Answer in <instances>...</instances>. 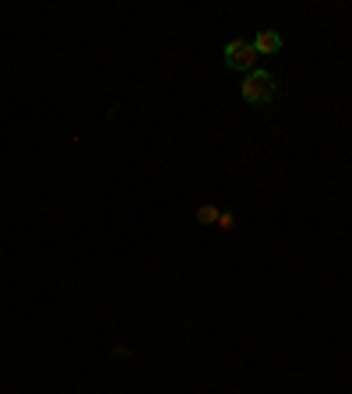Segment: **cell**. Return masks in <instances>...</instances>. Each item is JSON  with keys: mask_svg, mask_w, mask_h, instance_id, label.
<instances>
[{"mask_svg": "<svg viewBox=\"0 0 352 394\" xmlns=\"http://www.w3.org/2000/svg\"><path fill=\"white\" fill-rule=\"evenodd\" d=\"M240 96H243V103H250V106H264V103H271V96H275V78H271L268 71H257V67H254V71L243 78Z\"/></svg>", "mask_w": 352, "mask_h": 394, "instance_id": "obj_1", "label": "cell"}, {"mask_svg": "<svg viewBox=\"0 0 352 394\" xmlns=\"http://www.w3.org/2000/svg\"><path fill=\"white\" fill-rule=\"evenodd\" d=\"M222 60H226V67H229V71H247V74H250V71L257 67V50H254V43L233 39V43H226Z\"/></svg>", "mask_w": 352, "mask_h": 394, "instance_id": "obj_2", "label": "cell"}, {"mask_svg": "<svg viewBox=\"0 0 352 394\" xmlns=\"http://www.w3.org/2000/svg\"><path fill=\"white\" fill-rule=\"evenodd\" d=\"M285 43H282V36L275 32V29H261L257 36H254V50H257V57L261 53H278Z\"/></svg>", "mask_w": 352, "mask_h": 394, "instance_id": "obj_3", "label": "cell"}, {"mask_svg": "<svg viewBox=\"0 0 352 394\" xmlns=\"http://www.w3.org/2000/svg\"><path fill=\"white\" fill-rule=\"evenodd\" d=\"M219 215H222V211H219L215 204H201V208H197V222H204V225L219 222Z\"/></svg>", "mask_w": 352, "mask_h": 394, "instance_id": "obj_4", "label": "cell"}, {"mask_svg": "<svg viewBox=\"0 0 352 394\" xmlns=\"http://www.w3.org/2000/svg\"><path fill=\"white\" fill-rule=\"evenodd\" d=\"M219 229H226V232L236 229V218H233V215H219Z\"/></svg>", "mask_w": 352, "mask_h": 394, "instance_id": "obj_5", "label": "cell"}]
</instances>
